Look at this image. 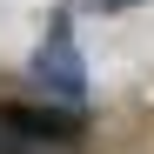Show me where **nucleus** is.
<instances>
[{
    "mask_svg": "<svg viewBox=\"0 0 154 154\" xmlns=\"http://www.w3.org/2000/svg\"><path fill=\"white\" fill-rule=\"evenodd\" d=\"M34 81H40L47 94H60V107H81V94H87V67H81V47H74L67 20H54L47 40L34 47Z\"/></svg>",
    "mask_w": 154,
    "mask_h": 154,
    "instance_id": "nucleus-1",
    "label": "nucleus"
},
{
    "mask_svg": "<svg viewBox=\"0 0 154 154\" xmlns=\"http://www.w3.org/2000/svg\"><path fill=\"white\" fill-rule=\"evenodd\" d=\"M0 127L20 141H40V147H67L81 141V107H0Z\"/></svg>",
    "mask_w": 154,
    "mask_h": 154,
    "instance_id": "nucleus-2",
    "label": "nucleus"
},
{
    "mask_svg": "<svg viewBox=\"0 0 154 154\" xmlns=\"http://www.w3.org/2000/svg\"><path fill=\"white\" fill-rule=\"evenodd\" d=\"M100 14H127V7H141V0H94Z\"/></svg>",
    "mask_w": 154,
    "mask_h": 154,
    "instance_id": "nucleus-3",
    "label": "nucleus"
}]
</instances>
